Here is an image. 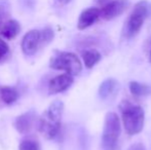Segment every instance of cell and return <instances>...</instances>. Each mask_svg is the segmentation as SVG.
<instances>
[{
  "instance_id": "cell-9",
  "label": "cell",
  "mask_w": 151,
  "mask_h": 150,
  "mask_svg": "<svg viewBox=\"0 0 151 150\" xmlns=\"http://www.w3.org/2000/svg\"><path fill=\"white\" fill-rule=\"evenodd\" d=\"M36 114L34 111H27V112L21 114L14 120V128L20 134H28L31 132L32 128L35 124Z\"/></svg>"
},
{
  "instance_id": "cell-6",
  "label": "cell",
  "mask_w": 151,
  "mask_h": 150,
  "mask_svg": "<svg viewBox=\"0 0 151 150\" xmlns=\"http://www.w3.org/2000/svg\"><path fill=\"white\" fill-rule=\"evenodd\" d=\"M43 46L42 44L41 30H31L25 34L22 40V50L26 56H33L38 50Z\"/></svg>"
},
{
  "instance_id": "cell-18",
  "label": "cell",
  "mask_w": 151,
  "mask_h": 150,
  "mask_svg": "<svg viewBox=\"0 0 151 150\" xmlns=\"http://www.w3.org/2000/svg\"><path fill=\"white\" fill-rule=\"evenodd\" d=\"M10 50L8 44L0 37V62H4L9 57Z\"/></svg>"
},
{
  "instance_id": "cell-14",
  "label": "cell",
  "mask_w": 151,
  "mask_h": 150,
  "mask_svg": "<svg viewBox=\"0 0 151 150\" xmlns=\"http://www.w3.org/2000/svg\"><path fill=\"white\" fill-rule=\"evenodd\" d=\"M82 60L86 68L91 69L101 60V54L96 50H88L82 54Z\"/></svg>"
},
{
  "instance_id": "cell-2",
  "label": "cell",
  "mask_w": 151,
  "mask_h": 150,
  "mask_svg": "<svg viewBox=\"0 0 151 150\" xmlns=\"http://www.w3.org/2000/svg\"><path fill=\"white\" fill-rule=\"evenodd\" d=\"M123 126L129 135L139 134L144 126V110L141 106L135 105L129 101H123L120 105Z\"/></svg>"
},
{
  "instance_id": "cell-4",
  "label": "cell",
  "mask_w": 151,
  "mask_h": 150,
  "mask_svg": "<svg viewBox=\"0 0 151 150\" xmlns=\"http://www.w3.org/2000/svg\"><path fill=\"white\" fill-rule=\"evenodd\" d=\"M149 14V5L146 1H140L134 7L124 26V35L127 38L134 37L140 32L146 18Z\"/></svg>"
},
{
  "instance_id": "cell-11",
  "label": "cell",
  "mask_w": 151,
  "mask_h": 150,
  "mask_svg": "<svg viewBox=\"0 0 151 150\" xmlns=\"http://www.w3.org/2000/svg\"><path fill=\"white\" fill-rule=\"evenodd\" d=\"M21 31V26L18 21L16 20H7L2 25H0V36L6 39H14L18 36Z\"/></svg>"
},
{
  "instance_id": "cell-22",
  "label": "cell",
  "mask_w": 151,
  "mask_h": 150,
  "mask_svg": "<svg viewBox=\"0 0 151 150\" xmlns=\"http://www.w3.org/2000/svg\"><path fill=\"white\" fill-rule=\"evenodd\" d=\"M72 0H55V3L59 6H64V5H67L68 3H70Z\"/></svg>"
},
{
  "instance_id": "cell-13",
  "label": "cell",
  "mask_w": 151,
  "mask_h": 150,
  "mask_svg": "<svg viewBox=\"0 0 151 150\" xmlns=\"http://www.w3.org/2000/svg\"><path fill=\"white\" fill-rule=\"evenodd\" d=\"M118 88V83L114 79H107L100 85L99 94L102 99H107L110 96L114 95Z\"/></svg>"
},
{
  "instance_id": "cell-15",
  "label": "cell",
  "mask_w": 151,
  "mask_h": 150,
  "mask_svg": "<svg viewBox=\"0 0 151 150\" xmlns=\"http://www.w3.org/2000/svg\"><path fill=\"white\" fill-rule=\"evenodd\" d=\"M129 90L136 97H145L150 95L151 88L146 84H142L137 81H132L129 83Z\"/></svg>"
},
{
  "instance_id": "cell-20",
  "label": "cell",
  "mask_w": 151,
  "mask_h": 150,
  "mask_svg": "<svg viewBox=\"0 0 151 150\" xmlns=\"http://www.w3.org/2000/svg\"><path fill=\"white\" fill-rule=\"evenodd\" d=\"M127 150H146V148L142 143H135V144L131 145Z\"/></svg>"
},
{
  "instance_id": "cell-23",
  "label": "cell",
  "mask_w": 151,
  "mask_h": 150,
  "mask_svg": "<svg viewBox=\"0 0 151 150\" xmlns=\"http://www.w3.org/2000/svg\"><path fill=\"white\" fill-rule=\"evenodd\" d=\"M149 61H150V63H151V47H150V54H149Z\"/></svg>"
},
{
  "instance_id": "cell-3",
  "label": "cell",
  "mask_w": 151,
  "mask_h": 150,
  "mask_svg": "<svg viewBox=\"0 0 151 150\" xmlns=\"http://www.w3.org/2000/svg\"><path fill=\"white\" fill-rule=\"evenodd\" d=\"M120 131V121L117 114L114 112L106 114L102 134V147L104 150H116Z\"/></svg>"
},
{
  "instance_id": "cell-16",
  "label": "cell",
  "mask_w": 151,
  "mask_h": 150,
  "mask_svg": "<svg viewBox=\"0 0 151 150\" xmlns=\"http://www.w3.org/2000/svg\"><path fill=\"white\" fill-rule=\"evenodd\" d=\"M10 4L8 0H0V25L9 20Z\"/></svg>"
},
{
  "instance_id": "cell-17",
  "label": "cell",
  "mask_w": 151,
  "mask_h": 150,
  "mask_svg": "<svg viewBox=\"0 0 151 150\" xmlns=\"http://www.w3.org/2000/svg\"><path fill=\"white\" fill-rule=\"evenodd\" d=\"M20 150H40V146L34 140H24L20 143Z\"/></svg>"
},
{
  "instance_id": "cell-21",
  "label": "cell",
  "mask_w": 151,
  "mask_h": 150,
  "mask_svg": "<svg viewBox=\"0 0 151 150\" xmlns=\"http://www.w3.org/2000/svg\"><path fill=\"white\" fill-rule=\"evenodd\" d=\"M20 1H21V3H22V5L24 4L25 6L31 8L34 6V2H35V0H20Z\"/></svg>"
},
{
  "instance_id": "cell-5",
  "label": "cell",
  "mask_w": 151,
  "mask_h": 150,
  "mask_svg": "<svg viewBox=\"0 0 151 150\" xmlns=\"http://www.w3.org/2000/svg\"><path fill=\"white\" fill-rule=\"evenodd\" d=\"M50 68L56 70H63L66 73L75 76L82 70V65L79 58L73 52H62L52 57L50 64Z\"/></svg>"
},
{
  "instance_id": "cell-8",
  "label": "cell",
  "mask_w": 151,
  "mask_h": 150,
  "mask_svg": "<svg viewBox=\"0 0 151 150\" xmlns=\"http://www.w3.org/2000/svg\"><path fill=\"white\" fill-rule=\"evenodd\" d=\"M73 81V75L69 74V73L65 72L64 74L56 76V77L52 78L48 82V93L50 95H55L65 92L72 85Z\"/></svg>"
},
{
  "instance_id": "cell-1",
  "label": "cell",
  "mask_w": 151,
  "mask_h": 150,
  "mask_svg": "<svg viewBox=\"0 0 151 150\" xmlns=\"http://www.w3.org/2000/svg\"><path fill=\"white\" fill-rule=\"evenodd\" d=\"M64 104L60 100L52 102L38 120V130L45 139L52 140L58 136L61 128Z\"/></svg>"
},
{
  "instance_id": "cell-19",
  "label": "cell",
  "mask_w": 151,
  "mask_h": 150,
  "mask_svg": "<svg viewBox=\"0 0 151 150\" xmlns=\"http://www.w3.org/2000/svg\"><path fill=\"white\" fill-rule=\"evenodd\" d=\"M41 37H42V44H43V46L48 44L55 37V33L52 31V29L50 28V27H46L43 30H41Z\"/></svg>"
},
{
  "instance_id": "cell-10",
  "label": "cell",
  "mask_w": 151,
  "mask_h": 150,
  "mask_svg": "<svg viewBox=\"0 0 151 150\" xmlns=\"http://www.w3.org/2000/svg\"><path fill=\"white\" fill-rule=\"evenodd\" d=\"M99 18H101V14H100V8L97 7H90L84 9L83 11L80 14L79 19H78L77 23V28L79 30H84V29L91 27L93 25Z\"/></svg>"
},
{
  "instance_id": "cell-12",
  "label": "cell",
  "mask_w": 151,
  "mask_h": 150,
  "mask_svg": "<svg viewBox=\"0 0 151 150\" xmlns=\"http://www.w3.org/2000/svg\"><path fill=\"white\" fill-rule=\"evenodd\" d=\"M0 97L6 105H12L18 100L19 93L12 86H0Z\"/></svg>"
},
{
  "instance_id": "cell-7",
  "label": "cell",
  "mask_w": 151,
  "mask_h": 150,
  "mask_svg": "<svg viewBox=\"0 0 151 150\" xmlns=\"http://www.w3.org/2000/svg\"><path fill=\"white\" fill-rule=\"evenodd\" d=\"M127 7V2L125 0H111L107 4L101 6L100 14L101 18L104 20H112L116 17L120 16Z\"/></svg>"
}]
</instances>
